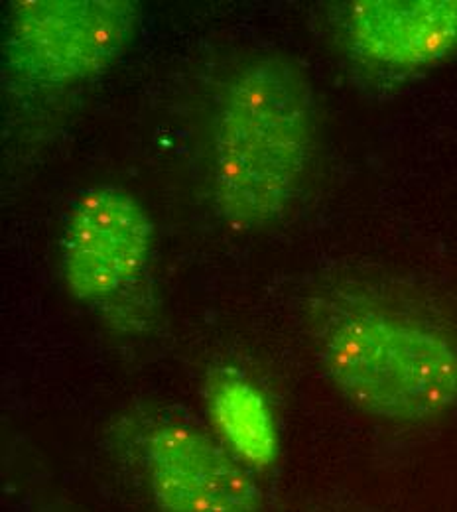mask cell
<instances>
[{"label": "cell", "mask_w": 457, "mask_h": 512, "mask_svg": "<svg viewBox=\"0 0 457 512\" xmlns=\"http://www.w3.org/2000/svg\"><path fill=\"white\" fill-rule=\"evenodd\" d=\"M314 146V99L304 73L280 56L245 65L215 117V195L241 229L278 219L300 192Z\"/></svg>", "instance_id": "6da1fadb"}, {"label": "cell", "mask_w": 457, "mask_h": 512, "mask_svg": "<svg viewBox=\"0 0 457 512\" xmlns=\"http://www.w3.org/2000/svg\"><path fill=\"white\" fill-rule=\"evenodd\" d=\"M327 377L361 412L418 424L457 404V345L442 329L375 306L335 310L320 333Z\"/></svg>", "instance_id": "7a4b0ae2"}, {"label": "cell", "mask_w": 457, "mask_h": 512, "mask_svg": "<svg viewBox=\"0 0 457 512\" xmlns=\"http://www.w3.org/2000/svg\"><path fill=\"white\" fill-rule=\"evenodd\" d=\"M136 14L129 0L12 2L8 62L40 87L87 79L121 58L134 34Z\"/></svg>", "instance_id": "3957f363"}, {"label": "cell", "mask_w": 457, "mask_h": 512, "mask_svg": "<svg viewBox=\"0 0 457 512\" xmlns=\"http://www.w3.org/2000/svg\"><path fill=\"white\" fill-rule=\"evenodd\" d=\"M136 461L162 512L264 511L261 487L245 463L196 428H146L136 440Z\"/></svg>", "instance_id": "277c9868"}, {"label": "cell", "mask_w": 457, "mask_h": 512, "mask_svg": "<svg viewBox=\"0 0 457 512\" xmlns=\"http://www.w3.org/2000/svg\"><path fill=\"white\" fill-rule=\"evenodd\" d=\"M152 223L119 186L81 193L64 233V278L69 292L89 304H113L131 292L148 262Z\"/></svg>", "instance_id": "5b68a950"}, {"label": "cell", "mask_w": 457, "mask_h": 512, "mask_svg": "<svg viewBox=\"0 0 457 512\" xmlns=\"http://www.w3.org/2000/svg\"><path fill=\"white\" fill-rule=\"evenodd\" d=\"M343 32L365 62L394 69L438 64L457 52V0H357Z\"/></svg>", "instance_id": "8992f818"}, {"label": "cell", "mask_w": 457, "mask_h": 512, "mask_svg": "<svg viewBox=\"0 0 457 512\" xmlns=\"http://www.w3.org/2000/svg\"><path fill=\"white\" fill-rule=\"evenodd\" d=\"M213 422L245 465L266 469L278 453V434L261 392L235 373H219L209 386Z\"/></svg>", "instance_id": "52a82bcc"}]
</instances>
